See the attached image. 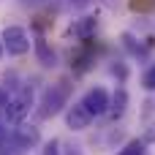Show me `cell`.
I'll use <instances>...</instances> for the list:
<instances>
[{
	"instance_id": "1",
	"label": "cell",
	"mask_w": 155,
	"mask_h": 155,
	"mask_svg": "<svg viewBox=\"0 0 155 155\" xmlns=\"http://www.w3.org/2000/svg\"><path fill=\"white\" fill-rule=\"evenodd\" d=\"M65 101H68V84L65 82H57V84H52V87H46L44 90V95H41V109H38V117H54L63 106H65Z\"/></svg>"
},
{
	"instance_id": "4",
	"label": "cell",
	"mask_w": 155,
	"mask_h": 155,
	"mask_svg": "<svg viewBox=\"0 0 155 155\" xmlns=\"http://www.w3.org/2000/svg\"><path fill=\"white\" fill-rule=\"evenodd\" d=\"M79 104H82V106H84V109H87L93 117L106 114V109H109V93H106L104 87H90Z\"/></svg>"
},
{
	"instance_id": "6",
	"label": "cell",
	"mask_w": 155,
	"mask_h": 155,
	"mask_svg": "<svg viewBox=\"0 0 155 155\" xmlns=\"http://www.w3.org/2000/svg\"><path fill=\"white\" fill-rule=\"evenodd\" d=\"M14 142H16V147H35L41 142V134H38L35 125L19 123V128H14Z\"/></svg>"
},
{
	"instance_id": "10",
	"label": "cell",
	"mask_w": 155,
	"mask_h": 155,
	"mask_svg": "<svg viewBox=\"0 0 155 155\" xmlns=\"http://www.w3.org/2000/svg\"><path fill=\"white\" fill-rule=\"evenodd\" d=\"M117 155H144V142L134 139V142H128V144H125Z\"/></svg>"
},
{
	"instance_id": "2",
	"label": "cell",
	"mask_w": 155,
	"mask_h": 155,
	"mask_svg": "<svg viewBox=\"0 0 155 155\" xmlns=\"http://www.w3.org/2000/svg\"><path fill=\"white\" fill-rule=\"evenodd\" d=\"M30 109H33V90H30V87H22L14 98H8V104H5V117H8L11 123H22V120L30 114Z\"/></svg>"
},
{
	"instance_id": "15",
	"label": "cell",
	"mask_w": 155,
	"mask_h": 155,
	"mask_svg": "<svg viewBox=\"0 0 155 155\" xmlns=\"http://www.w3.org/2000/svg\"><path fill=\"white\" fill-rule=\"evenodd\" d=\"M5 104H8V93L0 87V106H5Z\"/></svg>"
},
{
	"instance_id": "13",
	"label": "cell",
	"mask_w": 155,
	"mask_h": 155,
	"mask_svg": "<svg viewBox=\"0 0 155 155\" xmlns=\"http://www.w3.org/2000/svg\"><path fill=\"white\" fill-rule=\"evenodd\" d=\"M44 155H60V142H57V139L46 142V147H44Z\"/></svg>"
},
{
	"instance_id": "9",
	"label": "cell",
	"mask_w": 155,
	"mask_h": 155,
	"mask_svg": "<svg viewBox=\"0 0 155 155\" xmlns=\"http://www.w3.org/2000/svg\"><path fill=\"white\" fill-rule=\"evenodd\" d=\"M35 57H38V63H41L44 68H54V65H57V54H54V49L46 44V38H35Z\"/></svg>"
},
{
	"instance_id": "14",
	"label": "cell",
	"mask_w": 155,
	"mask_h": 155,
	"mask_svg": "<svg viewBox=\"0 0 155 155\" xmlns=\"http://www.w3.org/2000/svg\"><path fill=\"white\" fill-rule=\"evenodd\" d=\"M144 142H155V123L147 128V134H144Z\"/></svg>"
},
{
	"instance_id": "16",
	"label": "cell",
	"mask_w": 155,
	"mask_h": 155,
	"mask_svg": "<svg viewBox=\"0 0 155 155\" xmlns=\"http://www.w3.org/2000/svg\"><path fill=\"white\" fill-rule=\"evenodd\" d=\"M90 0H71V5H76V8H82V5H87Z\"/></svg>"
},
{
	"instance_id": "8",
	"label": "cell",
	"mask_w": 155,
	"mask_h": 155,
	"mask_svg": "<svg viewBox=\"0 0 155 155\" xmlns=\"http://www.w3.org/2000/svg\"><path fill=\"white\" fill-rule=\"evenodd\" d=\"M125 109H128V93H125V87H117L114 95L109 98V109H106V114H109L112 120H120V117L125 114Z\"/></svg>"
},
{
	"instance_id": "11",
	"label": "cell",
	"mask_w": 155,
	"mask_h": 155,
	"mask_svg": "<svg viewBox=\"0 0 155 155\" xmlns=\"http://www.w3.org/2000/svg\"><path fill=\"white\" fill-rule=\"evenodd\" d=\"M142 84H144V90H155V65H150V68L144 71Z\"/></svg>"
},
{
	"instance_id": "7",
	"label": "cell",
	"mask_w": 155,
	"mask_h": 155,
	"mask_svg": "<svg viewBox=\"0 0 155 155\" xmlns=\"http://www.w3.org/2000/svg\"><path fill=\"white\" fill-rule=\"evenodd\" d=\"M95 16H82V19H74L71 22V27H68V35H74V38H82V41H87L93 33H95Z\"/></svg>"
},
{
	"instance_id": "5",
	"label": "cell",
	"mask_w": 155,
	"mask_h": 155,
	"mask_svg": "<svg viewBox=\"0 0 155 155\" xmlns=\"http://www.w3.org/2000/svg\"><path fill=\"white\" fill-rule=\"evenodd\" d=\"M65 123H68L71 131H84V128L93 123V114H90L82 104H74V106H68V112H65Z\"/></svg>"
},
{
	"instance_id": "18",
	"label": "cell",
	"mask_w": 155,
	"mask_h": 155,
	"mask_svg": "<svg viewBox=\"0 0 155 155\" xmlns=\"http://www.w3.org/2000/svg\"><path fill=\"white\" fill-rule=\"evenodd\" d=\"M0 54H3V44H0Z\"/></svg>"
},
{
	"instance_id": "3",
	"label": "cell",
	"mask_w": 155,
	"mask_h": 155,
	"mask_svg": "<svg viewBox=\"0 0 155 155\" xmlns=\"http://www.w3.org/2000/svg\"><path fill=\"white\" fill-rule=\"evenodd\" d=\"M3 46L8 49V54H14V57H22V54H27V49H30V38H27V33H25V27H19V25H8L5 30H3Z\"/></svg>"
},
{
	"instance_id": "12",
	"label": "cell",
	"mask_w": 155,
	"mask_h": 155,
	"mask_svg": "<svg viewBox=\"0 0 155 155\" xmlns=\"http://www.w3.org/2000/svg\"><path fill=\"white\" fill-rule=\"evenodd\" d=\"M131 8L134 11H153L155 0H131Z\"/></svg>"
},
{
	"instance_id": "17",
	"label": "cell",
	"mask_w": 155,
	"mask_h": 155,
	"mask_svg": "<svg viewBox=\"0 0 155 155\" xmlns=\"http://www.w3.org/2000/svg\"><path fill=\"white\" fill-rule=\"evenodd\" d=\"M3 139H5V131H3V128H0V142H3Z\"/></svg>"
}]
</instances>
